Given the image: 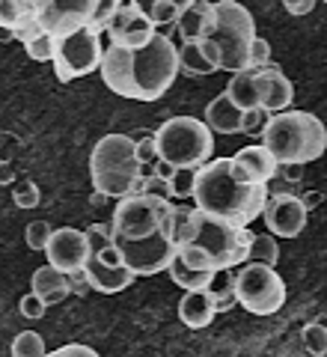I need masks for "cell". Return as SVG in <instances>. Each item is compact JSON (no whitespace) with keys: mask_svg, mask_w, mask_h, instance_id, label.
I'll return each mask as SVG.
<instances>
[{"mask_svg":"<svg viewBox=\"0 0 327 357\" xmlns=\"http://www.w3.org/2000/svg\"><path fill=\"white\" fill-rule=\"evenodd\" d=\"M167 274L173 277V283L176 286H182L185 292H199V289H206L211 283V277L208 271H197V268H188L182 259H173L170 268H167Z\"/></svg>","mask_w":327,"mask_h":357,"instance_id":"cell-26","label":"cell"},{"mask_svg":"<svg viewBox=\"0 0 327 357\" xmlns=\"http://www.w3.org/2000/svg\"><path fill=\"white\" fill-rule=\"evenodd\" d=\"M152 137L158 146V161L170 164L173 170H182V167L199 170L202 164H208L214 152V134L197 116L167 119Z\"/></svg>","mask_w":327,"mask_h":357,"instance_id":"cell-7","label":"cell"},{"mask_svg":"<svg viewBox=\"0 0 327 357\" xmlns=\"http://www.w3.org/2000/svg\"><path fill=\"white\" fill-rule=\"evenodd\" d=\"M256 75V96H259V110L265 114H283L295 98V86L286 77V72L277 63H268L262 69H253Z\"/></svg>","mask_w":327,"mask_h":357,"instance_id":"cell-16","label":"cell"},{"mask_svg":"<svg viewBox=\"0 0 327 357\" xmlns=\"http://www.w3.org/2000/svg\"><path fill=\"white\" fill-rule=\"evenodd\" d=\"M93 6L96 0H42L36 3V24L51 39H66L86 27Z\"/></svg>","mask_w":327,"mask_h":357,"instance_id":"cell-12","label":"cell"},{"mask_svg":"<svg viewBox=\"0 0 327 357\" xmlns=\"http://www.w3.org/2000/svg\"><path fill=\"white\" fill-rule=\"evenodd\" d=\"M194 178H197V170H190V167L173 170V176H170V199H173V197L188 199L190 191H194Z\"/></svg>","mask_w":327,"mask_h":357,"instance_id":"cell-33","label":"cell"},{"mask_svg":"<svg viewBox=\"0 0 327 357\" xmlns=\"http://www.w3.org/2000/svg\"><path fill=\"white\" fill-rule=\"evenodd\" d=\"M202 292L208 295L214 312H223L235 307V271H214L211 283L202 289Z\"/></svg>","mask_w":327,"mask_h":357,"instance_id":"cell-25","label":"cell"},{"mask_svg":"<svg viewBox=\"0 0 327 357\" xmlns=\"http://www.w3.org/2000/svg\"><path fill=\"white\" fill-rule=\"evenodd\" d=\"M51 223L48 220H33L27 223V229H24V241H27V248L30 250H42L45 253V244H48L51 238Z\"/></svg>","mask_w":327,"mask_h":357,"instance_id":"cell-34","label":"cell"},{"mask_svg":"<svg viewBox=\"0 0 327 357\" xmlns=\"http://www.w3.org/2000/svg\"><path fill=\"white\" fill-rule=\"evenodd\" d=\"M229 170L244 185H268L277 173V161L256 143V146H244V149H238L232 155Z\"/></svg>","mask_w":327,"mask_h":357,"instance_id":"cell-17","label":"cell"},{"mask_svg":"<svg viewBox=\"0 0 327 357\" xmlns=\"http://www.w3.org/2000/svg\"><path fill=\"white\" fill-rule=\"evenodd\" d=\"M202 51H206V57H208L214 66H218V51H214V45H211L208 39H202Z\"/></svg>","mask_w":327,"mask_h":357,"instance_id":"cell-48","label":"cell"},{"mask_svg":"<svg viewBox=\"0 0 327 357\" xmlns=\"http://www.w3.org/2000/svg\"><path fill=\"white\" fill-rule=\"evenodd\" d=\"M45 357H98V351L89 349V345H81V342H69V345H63V349L45 351Z\"/></svg>","mask_w":327,"mask_h":357,"instance_id":"cell-41","label":"cell"},{"mask_svg":"<svg viewBox=\"0 0 327 357\" xmlns=\"http://www.w3.org/2000/svg\"><path fill=\"white\" fill-rule=\"evenodd\" d=\"M190 197L197 199V211L202 215L229 220L235 227H250L256 218H262L268 185H244L232 176L229 158H214L197 170Z\"/></svg>","mask_w":327,"mask_h":357,"instance_id":"cell-3","label":"cell"},{"mask_svg":"<svg viewBox=\"0 0 327 357\" xmlns=\"http://www.w3.org/2000/svg\"><path fill=\"white\" fill-rule=\"evenodd\" d=\"M134 155L143 167H152V161L158 158V146H155V137L152 134H143V137L134 140Z\"/></svg>","mask_w":327,"mask_h":357,"instance_id":"cell-38","label":"cell"},{"mask_svg":"<svg viewBox=\"0 0 327 357\" xmlns=\"http://www.w3.org/2000/svg\"><path fill=\"white\" fill-rule=\"evenodd\" d=\"M13 197H15V206H18V208H36V206H39V199H42L36 182H24Z\"/></svg>","mask_w":327,"mask_h":357,"instance_id":"cell-39","label":"cell"},{"mask_svg":"<svg viewBox=\"0 0 327 357\" xmlns=\"http://www.w3.org/2000/svg\"><path fill=\"white\" fill-rule=\"evenodd\" d=\"M229 98V102L241 110V114H247V110H256L259 107V96H256V75L247 69V72H238L232 75V81L227 84V93H223Z\"/></svg>","mask_w":327,"mask_h":357,"instance_id":"cell-24","label":"cell"},{"mask_svg":"<svg viewBox=\"0 0 327 357\" xmlns=\"http://www.w3.org/2000/svg\"><path fill=\"white\" fill-rule=\"evenodd\" d=\"M235 304L253 316H274L286 304V283L274 268L244 262L235 271Z\"/></svg>","mask_w":327,"mask_h":357,"instance_id":"cell-9","label":"cell"},{"mask_svg":"<svg viewBox=\"0 0 327 357\" xmlns=\"http://www.w3.org/2000/svg\"><path fill=\"white\" fill-rule=\"evenodd\" d=\"M173 199H158L146 194H134L119 199L114 208V223H110V238L137 241L158 232L161 227L173 223Z\"/></svg>","mask_w":327,"mask_h":357,"instance_id":"cell-8","label":"cell"},{"mask_svg":"<svg viewBox=\"0 0 327 357\" xmlns=\"http://www.w3.org/2000/svg\"><path fill=\"white\" fill-rule=\"evenodd\" d=\"M176 60H178V72H185L190 77L197 75H214L218 66H214L206 51H202V39L197 42H182V48H176Z\"/></svg>","mask_w":327,"mask_h":357,"instance_id":"cell-23","label":"cell"},{"mask_svg":"<svg viewBox=\"0 0 327 357\" xmlns=\"http://www.w3.org/2000/svg\"><path fill=\"white\" fill-rule=\"evenodd\" d=\"M149 21L158 27V24H176L178 15H182V3H176V0H155L149 6Z\"/></svg>","mask_w":327,"mask_h":357,"instance_id":"cell-30","label":"cell"},{"mask_svg":"<svg viewBox=\"0 0 327 357\" xmlns=\"http://www.w3.org/2000/svg\"><path fill=\"white\" fill-rule=\"evenodd\" d=\"M45 256H48V265L57 268L63 274H77L86 262L89 248H86V236L75 227H60L51 232L48 244H45Z\"/></svg>","mask_w":327,"mask_h":357,"instance_id":"cell-15","label":"cell"},{"mask_svg":"<svg viewBox=\"0 0 327 357\" xmlns=\"http://www.w3.org/2000/svg\"><path fill=\"white\" fill-rule=\"evenodd\" d=\"M214 24L208 30V42L218 51V69L223 72H247V54L256 39V21L250 9H244L235 0H220L211 3Z\"/></svg>","mask_w":327,"mask_h":357,"instance_id":"cell-6","label":"cell"},{"mask_svg":"<svg viewBox=\"0 0 327 357\" xmlns=\"http://www.w3.org/2000/svg\"><path fill=\"white\" fill-rule=\"evenodd\" d=\"M265 122H268V114H265V110H247V114H244V119H241V131L244 134H259V131H262L265 128Z\"/></svg>","mask_w":327,"mask_h":357,"instance_id":"cell-42","label":"cell"},{"mask_svg":"<svg viewBox=\"0 0 327 357\" xmlns=\"http://www.w3.org/2000/svg\"><path fill=\"white\" fill-rule=\"evenodd\" d=\"M13 357H45V340L42 333L24 331L13 340Z\"/></svg>","mask_w":327,"mask_h":357,"instance_id":"cell-29","label":"cell"},{"mask_svg":"<svg viewBox=\"0 0 327 357\" xmlns=\"http://www.w3.org/2000/svg\"><path fill=\"white\" fill-rule=\"evenodd\" d=\"M30 292L36 295L45 307H48V304H60V301H66L72 295L69 274H63V271H57V268H51V265H42L30 277Z\"/></svg>","mask_w":327,"mask_h":357,"instance_id":"cell-19","label":"cell"},{"mask_svg":"<svg viewBox=\"0 0 327 357\" xmlns=\"http://www.w3.org/2000/svg\"><path fill=\"white\" fill-rule=\"evenodd\" d=\"M101 54H105L101 36H96V33H89L84 27L66 39H54V57H51L54 72H57L63 84L75 81V77H86V75L98 72Z\"/></svg>","mask_w":327,"mask_h":357,"instance_id":"cell-11","label":"cell"},{"mask_svg":"<svg viewBox=\"0 0 327 357\" xmlns=\"http://www.w3.org/2000/svg\"><path fill=\"white\" fill-rule=\"evenodd\" d=\"M13 39V30H6V27H0V42H9Z\"/></svg>","mask_w":327,"mask_h":357,"instance_id":"cell-49","label":"cell"},{"mask_svg":"<svg viewBox=\"0 0 327 357\" xmlns=\"http://www.w3.org/2000/svg\"><path fill=\"white\" fill-rule=\"evenodd\" d=\"M13 182H15V167L0 161V185H13Z\"/></svg>","mask_w":327,"mask_h":357,"instance_id":"cell-47","label":"cell"},{"mask_svg":"<svg viewBox=\"0 0 327 357\" xmlns=\"http://www.w3.org/2000/svg\"><path fill=\"white\" fill-rule=\"evenodd\" d=\"M178 33H182L185 42H197L206 39L208 30L214 24V9L206 0H194V3H182V15H178Z\"/></svg>","mask_w":327,"mask_h":357,"instance_id":"cell-20","label":"cell"},{"mask_svg":"<svg viewBox=\"0 0 327 357\" xmlns=\"http://www.w3.org/2000/svg\"><path fill=\"white\" fill-rule=\"evenodd\" d=\"M114 248L119 253V265L128 268L134 277H152V274L167 271L178 250L176 238H173V223L170 227H161L146 238H137V241L114 238Z\"/></svg>","mask_w":327,"mask_h":357,"instance_id":"cell-10","label":"cell"},{"mask_svg":"<svg viewBox=\"0 0 327 357\" xmlns=\"http://www.w3.org/2000/svg\"><path fill=\"white\" fill-rule=\"evenodd\" d=\"M241 119L244 114L235 107L227 96H218L211 98L208 107H206V128L208 131H218V134H241Z\"/></svg>","mask_w":327,"mask_h":357,"instance_id":"cell-21","label":"cell"},{"mask_svg":"<svg viewBox=\"0 0 327 357\" xmlns=\"http://www.w3.org/2000/svg\"><path fill=\"white\" fill-rule=\"evenodd\" d=\"M84 236H86L89 256H98L105 248H110V244H114V238H110V229L105 227V223H93L89 229H84Z\"/></svg>","mask_w":327,"mask_h":357,"instance_id":"cell-35","label":"cell"},{"mask_svg":"<svg viewBox=\"0 0 327 357\" xmlns=\"http://www.w3.org/2000/svg\"><path fill=\"white\" fill-rule=\"evenodd\" d=\"M69 283H72V292H77V295H86V292H89V283H86L84 271H77V274H69Z\"/></svg>","mask_w":327,"mask_h":357,"instance_id":"cell-46","label":"cell"},{"mask_svg":"<svg viewBox=\"0 0 327 357\" xmlns=\"http://www.w3.org/2000/svg\"><path fill=\"white\" fill-rule=\"evenodd\" d=\"M84 277H86V283H89V289H96V292H101V295H116V292H126V289L137 280L128 268H122V265H116V268H110V265H101V262H96V259H86L84 262Z\"/></svg>","mask_w":327,"mask_h":357,"instance_id":"cell-18","label":"cell"},{"mask_svg":"<svg viewBox=\"0 0 327 357\" xmlns=\"http://www.w3.org/2000/svg\"><path fill=\"white\" fill-rule=\"evenodd\" d=\"M114 13H116V0H96L93 15H89V21H86V30L96 33V36H101V30H107Z\"/></svg>","mask_w":327,"mask_h":357,"instance_id":"cell-31","label":"cell"},{"mask_svg":"<svg viewBox=\"0 0 327 357\" xmlns=\"http://www.w3.org/2000/svg\"><path fill=\"white\" fill-rule=\"evenodd\" d=\"M262 146L277 164L303 167L319 161L327 149V128L319 116L307 110H283V114L268 116L265 128L259 131Z\"/></svg>","mask_w":327,"mask_h":357,"instance_id":"cell-4","label":"cell"},{"mask_svg":"<svg viewBox=\"0 0 327 357\" xmlns=\"http://www.w3.org/2000/svg\"><path fill=\"white\" fill-rule=\"evenodd\" d=\"M303 345L312 357H324L327 354V331L321 321H312V325L303 328Z\"/></svg>","mask_w":327,"mask_h":357,"instance_id":"cell-32","label":"cell"},{"mask_svg":"<svg viewBox=\"0 0 327 357\" xmlns=\"http://www.w3.org/2000/svg\"><path fill=\"white\" fill-rule=\"evenodd\" d=\"M283 6H286L289 15H307L315 9V0H286Z\"/></svg>","mask_w":327,"mask_h":357,"instance_id":"cell-45","label":"cell"},{"mask_svg":"<svg viewBox=\"0 0 327 357\" xmlns=\"http://www.w3.org/2000/svg\"><path fill=\"white\" fill-rule=\"evenodd\" d=\"M18 310H21V316H24V319H42V316H45V304H42V301L33 295V292L21 298Z\"/></svg>","mask_w":327,"mask_h":357,"instance_id":"cell-43","label":"cell"},{"mask_svg":"<svg viewBox=\"0 0 327 357\" xmlns=\"http://www.w3.org/2000/svg\"><path fill=\"white\" fill-rule=\"evenodd\" d=\"M140 161L134 155V140L128 134H105L89 155L93 188L105 197L126 199L140 191Z\"/></svg>","mask_w":327,"mask_h":357,"instance_id":"cell-5","label":"cell"},{"mask_svg":"<svg viewBox=\"0 0 327 357\" xmlns=\"http://www.w3.org/2000/svg\"><path fill=\"white\" fill-rule=\"evenodd\" d=\"M271 63V45H268V39H253V45H250V54H247V69H262V66H268Z\"/></svg>","mask_w":327,"mask_h":357,"instance_id":"cell-37","label":"cell"},{"mask_svg":"<svg viewBox=\"0 0 327 357\" xmlns=\"http://www.w3.org/2000/svg\"><path fill=\"white\" fill-rule=\"evenodd\" d=\"M107 36H110V45H116V48L140 51L155 36V24L140 9V3L128 0V3H116V13L107 24Z\"/></svg>","mask_w":327,"mask_h":357,"instance_id":"cell-13","label":"cell"},{"mask_svg":"<svg viewBox=\"0 0 327 357\" xmlns=\"http://www.w3.org/2000/svg\"><path fill=\"white\" fill-rule=\"evenodd\" d=\"M214 307H211V301H208V295L202 292H185V298H182V304H178V319L185 321L188 328H208L211 321H214Z\"/></svg>","mask_w":327,"mask_h":357,"instance_id":"cell-22","label":"cell"},{"mask_svg":"<svg viewBox=\"0 0 327 357\" xmlns=\"http://www.w3.org/2000/svg\"><path fill=\"white\" fill-rule=\"evenodd\" d=\"M280 259V244L274 236H253L250 241V250H247V262H259V265H268V268H274Z\"/></svg>","mask_w":327,"mask_h":357,"instance_id":"cell-27","label":"cell"},{"mask_svg":"<svg viewBox=\"0 0 327 357\" xmlns=\"http://www.w3.org/2000/svg\"><path fill=\"white\" fill-rule=\"evenodd\" d=\"M18 149V140L15 134H0V161L13 164V152Z\"/></svg>","mask_w":327,"mask_h":357,"instance_id":"cell-44","label":"cell"},{"mask_svg":"<svg viewBox=\"0 0 327 357\" xmlns=\"http://www.w3.org/2000/svg\"><path fill=\"white\" fill-rule=\"evenodd\" d=\"M24 51H27V57H30V60L48 63V60L54 57V39L48 36V33H42V36H36L33 42L24 45Z\"/></svg>","mask_w":327,"mask_h":357,"instance_id":"cell-36","label":"cell"},{"mask_svg":"<svg viewBox=\"0 0 327 357\" xmlns=\"http://www.w3.org/2000/svg\"><path fill=\"white\" fill-rule=\"evenodd\" d=\"M101 81L110 93L134 102H158L161 96L170 93L178 75L176 45L173 39L155 33L149 45L140 51H126L116 45H107L101 54Z\"/></svg>","mask_w":327,"mask_h":357,"instance_id":"cell-2","label":"cell"},{"mask_svg":"<svg viewBox=\"0 0 327 357\" xmlns=\"http://www.w3.org/2000/svg\"><path fill=\"white\" fill-rule=\"evenodd\" d=\"M256 232L247 227H235L229 220L202 215L197 208L176 206L173 211V238H176V259L197 271H235L247 262Z\"/></svg>","mask_w":327,"mask_h":357,"instance_id":"cell-1","label":"cell"},{"mask_svg":"<svg viewBox=\"0 0 327 357\" xmlns=\"http://www.w3.org/2000/svg\"><path fill=\"white\" fill-rule=\"evenodd\" d=\"M137 194L158 197V199H170V182H164V178H158V176H149V178H143V182H140Z\"/></svg>","mask_w":327,"mask_h":357,"instance_id":"cell-40","label":"cell"},{"mask_svg":"<svg viewBox=\"0 0 327 357\" xmlns=\"http://www.w3.org/2000/svg\"><path fill=\"white\" fill-rule=\"evenodd\" d=\"M36 3H24V0H0V27L15 30L24 21Z\"/></svg>","mask_w":327,"mask_h":357,"instance_id":"cell-28","label":"cell"},{"mask_svg":"<svg viewBox=\"0 0 327 357\" xmlns=\"http://www.w3.org/2000/svg\"><path fill=\"white\" fill-rule=\"evenodd\" d=\"M307 215L310 211L303 208L301 197L298 194H268L265 199V208H262V218H265V227H268V236L274 238H295L307 227Z\"/></svg>","mask_w":327,"mask_h":357,"instance_id":"cell-14","label":"cell"}]
</instances>
